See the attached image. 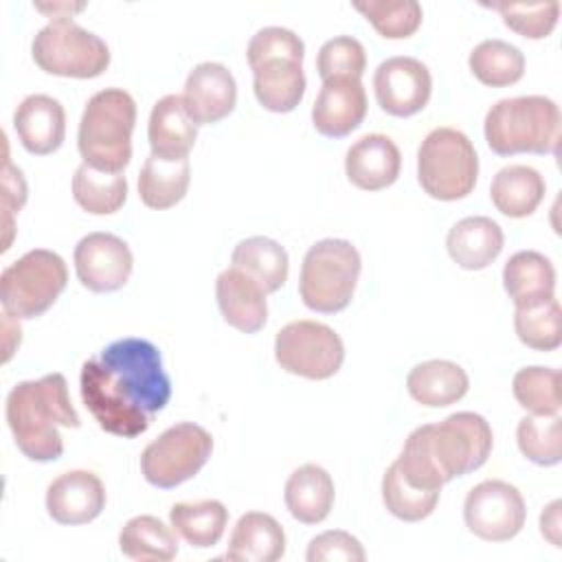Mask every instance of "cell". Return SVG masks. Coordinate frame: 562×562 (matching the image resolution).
<instances>
[{
	"instance_id": "8d00e7d4",
	"label": "cell",
	"mask_w": 562,
	"mask_h": 562,
	"mask_svg": "<svg viewBox=\"0 0 562 562\" xmlns=\"http://www.w3.org/2000/svg\"><path fill=\"white\" fill-rule=\"evenodd\" d=\"M516 402L531 415H560V373L549 367H525L512 380Z\"/></svg>"
},
{
	"instance_id": "ac0fdd59",
	"label": "cell",
	"mask_w": 562,
	"mask_h": 562,
	"mask_svg": "<svg viewBox=\"0 0 562 562\" xmlns=\"http://www.w3.org/2000/svg\"><path fill=\"white\" fill-rule=\"evenodd\" d=\"M105 507V487L88 470L59 474L46 490V512L59 525H86Z\"/></svg>"
},
{
	"instance_id": "484cf974",
	"label": "cell",
	"mask_w": 562,
	"mask_h": 562,
	"mask_svg": "<svg viewBox=\"0 0 562 562\" xmlns=\"http://www.w3.org/2000/svg\"><path fill=\"white\" fill-rule=\"evenodd\" d=\"M406 389L422 406L443 408L459 402L468 393L470 378L457 362L426 360L408 371Z\"/></svg>"
},
{
	"instance_id": "83f0119b",
	"label": "cell",
	"mask_w": 562,
	"mask_h": 562,
	"mask_svg": "<svg viewBox=\"0 0 562 562\" xmlns=\"http://www.w3.org/2000/svg\"><path fill=\"white\" fill-rule=\"evenodd\" d=\"M544 178L527 165H507L496 171L490 184L492 204L507 217L531 215L544 198Z\"/></svg>"
},
{
	"instance_id": "603a6c76",
	"label": "cell",
	"mask_w": 562,
	"mask_h": 562,
	"mask_svg": "<svg viewBox=\"0 0 562 562\" xmlns=\"http://www.w3.org/2000/svg\"><path fill=\"white\" fill-rule=\"evenodd\" d=\"M503 228L485 215H472L459 220L446 237L450 259L465 270L487 268L503 250Z\"/></svg>"
},
{
	"instance_id": "4fadbf2b",
	"label": "cell",
	"mask_w": 562,
	"mask_h": 562,
	"mask_svg": "<svg viewBox=\"0 0 562 562\" xmlns=\"http://www.w3.org/2000/svg\"><path fill=\"white\" fill-rule=\"evenodd\" d=\"M465 527L487 542H505L520 533L527 520L525 498L507 481L487 479L474 485L463 503Z\"/></svg>"
},
{
	"instance_id": "d4e9b609",
	"label": "cell",
	"mask_w": 562,
	"mask_h": 562,
	"mask_svg": "<svg viewBox=\"0 0 562 562\" xmlns=\"http://www.w3.org/2000/svg\"><path fill=\"white\" fill-rule=\"evenodd\" d=\"M334 496L336 490L329 472L316 463L296 468L285 481V507L303 525L323 522L334 507Z\"/></svg>"
},
{
	"instance_id": "2e32d148",
	"label": "cell",
	"mask_w": 562,
	"mask_h": 562,
	"mask_svg": "<svg viewBox=\"0 0 562 562\" xmlns=\"http://www.w3.org/2000/svg\"><path fill=\"white\" fill-rule=\"evenodd\" d=\"M180 97L195 125H213L235 110L237 83L224 64L202 61L189 72Z\"/></svg>"
},
{
	"instance_id": "4316f807",
	"label": "cell",
	"mask_w": 562,
	"mask_h": 562,
	"mask_svg": "<svg viewBox=\"0 0 562 562\" xmlns=\"http://www.w3.org/2000/svg\"><path fill=\"white\" fill-rule=\"evenodd\" d=\"M503 288L514 305H529L555 296V268L538 250H518L503 268Z\"/></svg>"
},
{
	"instance_id": "7402d4cb",
	"label": "cell",
	"mask_w": 562,
	"mask_h": 562,
	"mask_svg": "<svg viewBox=\"0 0 562 562\" xmlns=\"http://www.w3.org/2000/svg\"><path fill=\"white\" fill-rule=\"evenodd\" d=\"M147 136L151 154L156 158H189V151L193 149L198 138V125L189 119L180 94H167L156 101L149 114Z\"/></svg>"
},
{
	"instance_id": "e575fe53",
	"label": "cell",
	"mask_w": 562,
	"mask_h": 562,
	"mask_svg": "<svg viewBox=\"0 0 562 562\" xmlns=\"http://www.w3.org/2000/svg\"><path fill=\"white\" fill-rule=\"evenodd\" d=\"M514 329L522 345L536 351H553L562 342V310L555 296L529 305H518L514 312Z\"/></svg>"
},
{
	"instance_id": "7a4b0ae2",
	"label": "cell",
	"mask_w": 562,
	"mask_h": 562,
	"mask_svg": "<svg viewBox=\"0 0 562 562\" xmlns=\"http://www.w3.org/2000/svg\"><path fill=\"white\" fill-rule=\"evenodd\" d=\"M492 443L487 419L472 411H459L439 424L415 428L395 461L411 485L441 492L452 479L479 470L487 461Z\"/></svg>"
},
{
	"instance_id": "44dd1931",
	"label": "cell",
	"mask_w": 562,
	"mask_h": 562,
	"mask_svg": "<svg viewBox=\"0 0 562 562\" xmlns=\"http://www.w3.org/2000/svg\"><path fill=\"white\" fill-rule=\"evenodd\" d=\"M13 127L26 151L35 156L53 154L66 136L64 105L48 94H29L13 114Z\"/></svg>"
},
{
	"instance_id": "5b68a950",
	"label": "cell",
	"mask_w": 562,
	"mask_h": 562,
	"mask_svg": "<svg viewBox=\"0 0 562 562\" xmlns=\"http://www.w3.org/2000/svg\"><path fill=\"white\" fill-rule=\"evenodd\" d=\"M136 123V103L123 88H103L94 92L81 114L77 147L86 165L123 173L132 158V132Z\"/></svg>"
},
{
	"instance_id": "6da1fadb",
	"label": "cell",
	"mask_w": 562,
	"mask_h": 562,
	"mask_svg": "<svg viewBox=\"0 0 562 562\" xmlns=\"http://www.w3.org/2000/svg\"><path fill=\"white\" fill-rule=\"evenodd\" d=\"M79 389L99 428L125 439L143 435L171 397L160 349L136 336L119 338L88 358Z\"/></svg>"
},
{
	"instance_id": "cb8c5ba5",
	"label": "cell",
	"mask_w": 562,
	"mask_h": 562,
	"mask_svg": "<svg viewBox=\"0 0 562 562\" xmlns=\"http://www.w3.org/2000/svg\"><path fill=\"white\" fill-rule=\"evenodd\" d=\"M285 553V531L277 518L263 512H246L233 527L226 560L277 562Z\"/></svg>"
},
{
	"instance_id": "1f68e13d",
	"label": "cell",
	"mask_w": 562,
	"mask_h": 562,
	"mask_svg": "<svg viewBox=\"0 0 562 562\" xmlns=\"http://www.w3.org/2000/svg\"><path fill=\"white\" fill-rule=\"evenodd\" d=\"M173 531L191 547L206 549L220 542L228 525V509L215 498L195 503H176L169 509Z\"/></svg>"
},
{
	"instance_id": "ab89813d",
	"label": "cell",
	"mask_w": 562,
	"mask_h": 562,
	"mask_svg": "<svg viewBox=\"0 0 562 562\" xmlns=\"http://www.w3.org/2000/svg\"><path fill=\"white\" fill-rule=\"evenodd\" d=\"M494 11L501 13L505 26L516 31L522 37L529 40H540L547 37L553 26L558 24L560 15V2L549 0V2H492L485 4Z\"/></svg>"
},
{
	"instance_id": "277c9868",
	"label": "cell",
	"mask_w": 562,
	"mask_h": 562,
	"mask_svg": "<svg viewBox=\"0 0 562 562\" xmlns=\"http://www.w3.org/2000/svg\"><path fill=\"white\" fill-rule=\"evenodd\" d=\"M303 40L283 26L259 29L246 48L257 101L270 112H292L305 94Z\"/></svg>"
},
{
	"instance_id": "8992f818",
	"label": "cell",
	"mask_w": 562,
	"mask_h": 562,
	"mask_svg": "<svg viewBox=\"0 0 562 562\" xmlns=\"http://www.w3.org/2000/svg\"><path fill=\"white\" fill-rule=\"evenodd\" d=\"M485 140L498 156L555 154L560 143V108L542 94L496 101L485 114Z\"/></svg>"
},
{
	"instance_id": "3957f363",
	"label": "cell",
	"mask_w": 562,
	"mask_h": 562,
	"mask_svg": "<svg viewBox=\"0 0 562 562\" xmlns=\"http://www.w3.org/2000/svg\"><path fill=\"white\" fill-rule=\"evenodd\" d=\"M4 413L18 450L40 463L55 461L64 452L57 426L79 428L81 424L61 373L18 382L7 395Z\"/></svg>"
},
{
	"instance_id": "e0dca14e",
	"label": "cell",
	"mask_w": 562,
	"mask_h": 562,
	"mask_svg": "<svg viewBox=\"0 0 562 562\" xmlns=\"http://www.w3.org/2000/svg\"><path fill=\"white\" fill-rule=\"evenodd\" d=\"M367 116V92L356 77H329L312 105V123L318 134L342 138L351 134Z\"/></svg>"
},
{
	"instance_id": "f546056e",
	"label": "cell",
	"mask_w": 562,
	"mask_h": 562,
	"mask_svg": "<svg viewBox=\"0 0 562 562\" xmlns=\"http://www.w3.org/2000/svg\"><path fill=\"white\" fill-rule=\"evenodd\" d=\"M191 165L189 158L162 160L149 154L138 173V195L149 209H171L176 206L189 189Z\"/></svg>"
},
{
	"instance_id": "7bdbcfd3",
	"label": "cell",
	"mask_w": 562,
	"mask_h": 562,
	"mask_svg": "<svg viewBox=\"0 0 562 562\" xmlns=\"http://www.w3.org/2000/svg\"><path fill=\"white\" fill-rule=\"evenodd\" d=\"M26 202V182L18 167H13L9 160H4L2 169V211H4V246L2 252L11 244V231H13V213H18Z\"/></svg>"
},
{
	"instance_id": "30bf717a",
	"label": "cell",
	"mask_w": 562,
	"mask_h": 562,
	"mask_svg": "<svg viewBox=\"0 0 562 562\" xmlns=\"http://www.w3.org/2000/svg\"><path fill=\"white\" fill-rule=\"evenodd\" d=\"M31 55L40 70L57 77L92 79L110 66L108 44L70 18L50 20L40 29Z\"/></svg>"
},
{
	"instance_id": "f35d334b",
	"label": "cell",
	"mask_w": 562,
	"mask_h": 562,
	"mask_svg": "<svg viewBox=\"0 0 562 562\" xmlns=\"http://www.w3.org/2000/svg\"><path fill=\"white\" fill-rule=\"evenodd\" d=\"M353 9L389 40H404L422 24V4L417 0H356Z\"/></svg>"
},
{
	"instance_id": "ffe728a7",
	"label": "cell",
	"mask_w": 562,
	"mask_h": 562,
	"mask_svg": "<svg viewBox=\"0 0 562 562\" xmlns=\"http://www.w3.org/2000/svg\"><path fill=\"white\" fill-rule=\"evenodd\" d=\"M215 299L222 318L244 331L255 334L266 325L268 303L263 288L237 268H226L215 281Z\"/></svg>"
},
{
	"instance_id": "8fae6325",
	"label": "cell",
	"mask_w": 562,
	"mask_h": 562,
	"mask_svg": "<svg viewBox=\"0 0 562 562\" xmlns=\"http://www.w3.org/2000/svg\"><path fill=\"white\" fill-rule=\"evenodd\" d=\"M213 452V437L193 422L169 426L140 454V472L147 483L160 490L193 479Z\"/></svg>"
},
{
	"instance_id": "5bb4252c",
	"label": "cell",
	"mask_w": 562,
	"mask_h": 562,
	"mask_svg": "<svg viewBox=\"0 0 562 562\" xmlns=\"http://www.w3.org/2000/svg\"><path fill=\"white\" fill-rule=\"evenodd\" d=\"M373 90L386 114L413 116L426 108L432 92V77L428 66L419 59L397 55L375 68Z\"/></svg>"
},
{
	"instance_id": "b9f144b4",
	"label": "cell",
	"mask_w": 562,
	"mask_h": 562,
	"mask_svg": "<svg viewBox=\"0 0 562 562\" xmlns=\"http://www.w3.org/2000/svg\"><path fill=\"white\" fill-rule=\"evenodd\" d=\"M307 562H362L364 549L360 540L347 531H323L307 544Z\"/></svg>"
},
{
	"instance_id": "ee69618b",
	"label": "cell",
	"mask_w": 562,
	"mask_h": 562,
	"mask_svg": "<svg viewBox=\"0 0 562 562\" xmlns=\"http://www.w3.org/2000/svg\"><path fill=\"white\" fill-rule=\"evenodd\" d=\"M560 501H553L544 507V512L540 514V533L553 544L560 547Z\"/></svg>"
},
{
	"instance_id": "4dcf8cb0",
	"label": "cell",
	"mask_w": 562,
	"mask_h": 562,
	"mask_svg": "<svg viewBox=\"0 0 562 562\" xmlns=\"http://www.w3.org/2000/svg\"><path fill=\"white\" fill-rule=\"evenodd\" d=\"M121 553L138 562H169L178 553V533L160 518L143 514L130 518L119 533Z\"/></svg>"
},
{
	"instance_id": "d590c367",
	"label": "cell",
	"mask_w": 562,
	"mask_h": 562,
	"mask_svg": "<svg viewBox=\"0 0 562 562\" xmlns=\"http://www.w3.org/2000/svg\"><path fill=\"white\" fill-rule=\"evenodd\" d=\"M382 501H384V507L395 518L406 522H417L428 518L435 512L439 503V492L411 485L400 472L397 461H393L382 476Z\"/></svg>"
},
{
	"instance_id": "74e56055",
	"label": "cell",
	"mask_w": 562,
	"mask_h": 562,
	"mask_svg": "<svg viewBox=\"0 0 562 562\" xmlns=\"http://www.w3.org/2000/svg\"><path fill=\"white\" fill-rule=\"evenodd\" d=\"M516 441L520 452L538 465H555L562 459L560 415H527L518 422Z\"/></svg>"
},
{
	"instance_id": "7c38bea8",
	"label": "cell",
	"mask_w": 562,
	"mask_h": 562,
	"mask_svg": "<svg viewBox=\"0 0 562 562\" xmlns=\"http://www.w3.org/2000/svg\"><path fill=\"white\" fill-rule=\"evenodd\" d=\"M274 358L288 373L307 380H327L342 367L345 345L329 325L301 318L277 331Z\"/></svg>"
},
{
	"instance_id": "f1b7e54d",
	"label": "cell",
	"mask_w": 562,
	"mask_h": 562,
	"mask_svg": "<svg viewBox=\"0 0 562 562\" xmlns=\"http://www.w3.org/2000/svg\"><path fill=\"white\" fill-rule=\"evenodd\" d=\"M231 266L255 279L266 294L277 292L285 283L290 270L285 248L263 235L241 239L233 248Z\"/></svg>"
},
{
	"instance_id": "9c48e42d",
	"label": "cell",
	"mask_w": 562,
	"mask_h": 562,
	"mask_svg": "<svg viewBox=\"0 0 562 562\" xmlns=\"http://www.w3.org/2000/svg\"><path fill=\"white\" fill-rule=\"evenodd\" d=\"M68 283L66 261L46 248L24 252L0 274L2 310L13 318L42 316Z\"/></svg>"
},
{
	"instance_id": "d6a6232c",
	"label": "cell",
	"mask_w": 562,
	"mask_h": 562,
	"mask_svg": "<svg viewBox=\"0 0 562 562\" xmlns=\"http://www.w3.org/2000/svg\"><path fill=\"white\" fill-rule=\"evenodd\" d=\"M72 198L92 215H110L125 204L127 180L123 173L99 171L81 162L72 176Z\"/></svg>"
},
{
	"instance_id": "60d3db41",
	"label": "cell",
	"mask_w": 562,
	"mask_h": 562,
	"mask_svg": "<svg viewBox=\"0 0 562 562\" xmlns=\"http://www.w3.org/2000/svg\"><path fill=\"white\" fill-rule=\"evenodd\" d=\"M367 68L364 46L351 35H338L327 40L316 57V70L321 79L329 77H356L360 79Z\"/></svg>"
},
{
	"instance_id": "52a82bcc",
	"label": "cell",
	"mask_w": 562,
	"mask_h": 562,
	"mask_svg": "<svg viewBox=\"0 0 562 562\" xmlns=\"http://www.w3.org/2000/svg\"><path fill=\"white\" fill-rule=\"evenodd\" d=\"M360 252L347 239H321L303 257L299 292L321 314H336L351 303L360 277Z\"/></svg>"
},
{
	"instance_id": "d6986e66",
	"label": "cell",
	"mask_w": 562,
	"mask_h": 562,
	"mask_svg": "<svg viewBox=\"0 0 562 562\" xmlns=\"http://www.w3.org/2000/svg\"><path fill=\"white\" fill-rule=\"evenodd\" d=\"M402 167V154L386 134H367L358 138L345 156V173L349 182L362 191H380L391 187Z\"/></svg>"
},
{
	"instance_id": "836d02e7",
	"label": "cell",
	"mask_w": 562,
	"mask_h": 562,
	"mask_svg": "<svg viewBox=\"0 0 562 562\" xmlns=\"http://www.w3.org/2000/svg\"><path fill=\"white\" fill-rule=\"evenodd\" d=\"M472 75L492 88L516 83L525 72V55L518 46L505 40H483L468 57Z\"/></svg>"
},
{
	"instance_id": "9a60e30c",
	"label": "cell",
	"mask_w": 562,
	"mask_h": 562,
	"mask_svg": "<svg viewBox=\"0 0 562 562\" xmlns=\"http://www.w3.org/2000/svg\"><path fill=\"white\" fill-rule=\"evenodd\" d=\"M134 268L130 246L112 233H90L75 246V272L90 292L121 290Z\"/></svg>"
},
{
	"instance_id": "ba28073f",
	"label": "cell",
	"mask_w": 562,
	"mask_h": 562,
	"mask_svg": "<svg viewBox=\"0 0 562 562\" xmlns=\"http://www.w3.org/2000/svg\"><path fill=\"white\" fill-rule=\"evenodd\" d=\"M479 178V156L472 140L454 127H435L417 149L422 189L443 202L472 193Z\"/></svg>"
}]
</instances>
